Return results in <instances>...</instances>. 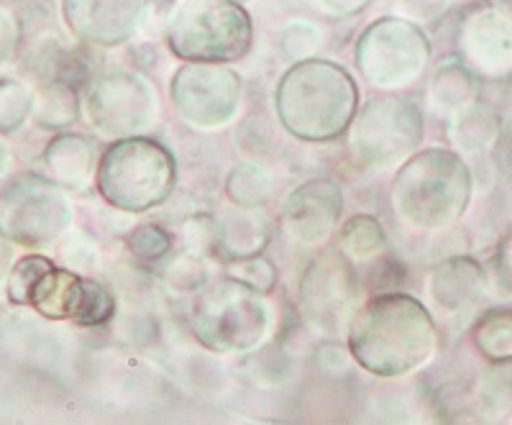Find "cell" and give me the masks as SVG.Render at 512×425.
I'll use <instances>...</instances> for the list:
<instances>
[{
  "mask_svg": "<svg viewBox=\"0 0 512 425\" xmlns=\"http://www.w3.org/2000/svg\"><path fill=\"white\" fill-rule=\"evenodd\" d=\"M451 3H461V6H469V3H477V0H451Z\"/></svg>",
  "mask_w": 512,
  "mask_h": 425,
  "instance_id": "74e56055",
  "label": "cell"
},
{
  "mask_svg": "<svg viewBox=\"0 0 512 425\" xmlns=\"http://www.w3.org/2000/svg\"><path fill=\"white\" fill-rule=\"evenodd\" d=\"M82 111L105 139L146 136L162 113V100L149 77L136 70H105L82 85Z\"/></svg>",
  "mask_w": 512,
  "mask_h": 425,
  "instance_id": "9c48e42d",
  "label": "cell"
},
{
  "mask_svg": "<svg viewBox=\"0 0 512 425\" xmlns=\"http://www.w3.org/2000/svg\"><path fill=\"white\" fill-rule=\"evenodd\" d=\"M226 195L239 208H264L274 195V177L254 162L231 169L226 180Z\"/></svg>",
  "mask_w": 512,
  "mask_h": 425,
  "instance_id": "603a6c76",
  "label": "cell"
},
{
  "mask_svg": "<svg viewBox=\"0 0 512 425\" xmlns=\"http://www.w3.org/2000/svg\"><path fill=\"white\" fill-rule=\"evenodd\" d=\"M100 198L123 213H146L172 198L177 159L152 136H128L103 152L95 175Z\"/></svg>",
  "mask_w": 512,
  "mask_h": 425,
  "instance_id": "5b68a950",
  "label": "cell"
},
{
  "mask_svg": "<svg viewBox=\"0 0 512 425\" xmlns=\"http://www.w3.org/2000/svg\"><path fill=\"white\" fill-rule=\"evenodd\" d=\"M313 6L333 21H344V18H354L367 11L372 0H313Z\"/></svg>",
  "mask_w": 512,
  "mask_h": 425,
  "instance_id": "836d02e7",
  "label": "cell"
},
{
  "mask_svg": "<svg viewBox=\"0 0 512 425\" xmlns=\"http://www.w3.org/2000/svg\"><path fill=\"white\" fill-rule=\"evenodd\" d=\"M128 249L139 262L159 264L175 249V236L157 223H141L128 233Z\"/></svg>",
  "mask_w": 512,
  "mask_h": 425,
  "instance_id": "484cf974",
  "label": "cell"
},
{
  "mask_svg": "<svg viewBox=\"0 0 512 425\" xmlns=\"http://www.w3.org/2000/svg\"><path fill=\"white\" fill-rule=\"evenodd\" d=\"M484 287L482 269L472 259H448L433 267L425 282V292L431 297L433 308L446 315L464 313L479 300Z\"/></svg>",
  "mask_w": 512,
  "mask_h": 425,
  "instance_id": "e0dca14e",
  "label": "cell"
},
{
  "mask_svg": "<svg viewBox=\"0 0 512 425\" xmlns=\"http://www.w3.org/2000/svg\"><path fill=\"white\" fill-rule=\"evenodd\" d=\"M18 41H21V26L11 11L0 6V65L16 54Z\"/></svg>",
  "mask_w": 512,
  "mask_h": 425,
  "instance_id": "e575fe53",
  "label": "cell"
},
{
  "mask_svg": "<svg viewBox=\"0 0 512 425\" xmlns=\"http://www.w3.org/2000/svg\"><path fill=\"white\" fill-rule=\"evenodd\" d=\"M169 98L177 116L198 131L226 129L239 116L244 80L236 70L218 62H185L172 75Z\"/></svg>",
  "mask_w": 512,
  "mask_h": 425,
  "instance_id": "7c38bea8",
  "label": "cell"
},
{
  "mask_svg": "<svg viewBox=\"0 0 512 425\" xmlns=\"http://www.w3.org/2000/svg\"><path fill=\"white\" fill-rule=\"evenodd\" d=\"M6 236L0 233V280L11 274V246L6 244Z\"/></svg>",
  "mask_w": 512,
  "mask_h": 425,
  "instance_id": "d590c367",
  "label": "cell"
},
{
  "mask_svg": "<svg viewBox=\"0 0 512 425\" xmlns=\"http://www.w3.org/2000/svg\"><path fill=\"white\" fill-rule=\"evenodd\" d=\"M162 280L175 292H198L208 282V269L200 254L182 249L177 257L162 264Z\"/></svg>",
  "mask_w": 512,
  "mask_h": 425,
  "instance_id": "d4e9b609",
  "label": "cell"
},
{
  "mask_svg": "<svg viewBox=\"0 0 512 425\" xmlns=\"http://www.w3.org/2000/svg\"><path fill=\"white\" fill-rule=\"evenodd\" d=\"M272 323L267 295L231 274L208 280L192 300V336L213 354H251L267 341Z\"/></svg>",
  "mask_w": 512,
  "mask_h": 425,
  "instance_id": "277c9868",
  "label": "cell"
},
{
  "mask_svg": "<svg viewBox=\"0 0 512 425\" xmlns=\"http://www.w3.org/2000/svg\"><path fill=\"white\" fill-rule=\"evenodd\" d=\"M52 264V259L41 257V254H29V257L13 264L11 274H8V300L13 305H29L31 290Z\"/></svg>",
  "mask_w": 512,
  "mask_h": 425,
  "instance_id": "f546056e",
  "label": "cell"
},
{
  "mask_svg": "<svg viewBox=\"0 0 512 425\" xmlns=\"http://www.w3.org/2000/svg\"><path fill=\"white\" fill-rule=\"evenodd\" d=\"M164 41L182 62H239L254 47V21L236 0H175Z\"/></svg>",
  "mask_w": 512,
  "mask_h": 425,
  "instance_id": "8992f818",
  "label": "cell"
},
{
  "mask_svg": "<svg viewBox=\"0 0 512 425\" xmlns=\"http://www.w3.org/2000/svg\"><path fill=\"white\" fill-rule=\"evenodd\" d=\"M272 239V221L262 208L233 205L216 221V254L228 262L256 257L267 249Z\"/></svg>",
  "mask_w": 512,
  "mask_h": 425,
  "instance_id": "ac0fdd59",
  "label": "cell"
},
{
  "mask_svg": "<svg viewBox=\"0 0 512 425\" xmlns=\"http://www.w3.org/2000/svg\"><path fill=\"white\" fill-rule=\"evenodd\" d=\"M451 0H397L400 16L410 18L415 24H438L448 11Z\"/></svg>",
  "mask_w": 512,
  "mask_h": 425,
  "instance_id": "d6a6232c",
  "label": "cell"
},
{
  "mask_svg": "<svg viewBox=\"0 0 512 425\" xmlns=\"http://www.w3.org/2000/svg\"><path fill=\"white\" fill-rule=\"evenodd\" d=\"M359 267L341 254V249L320 251L308 264L297 287V310L310 331L326 338L349 333L356 310L361 308Z\"/></svg>",
  "mask_w": 512,
  "mask_h": 425,
  "instance_id": "30bf717a",
  "label": "cell"
},
{
  "mask_svg": "<svg viewBox=\"0 0 512 425\" xmlns=\"http://www.w3.org/2000/svg\"><path fill=\"white\" fill-rule=\"evenodd\" d=\"M282 129L308 144L344 136L359 111V85L346 67L310 57L292 62L274 90Z\"/></svg>",
  "mask_w": 512,
  "mask_h": 425,
  "instance_id": "7a4b0ae2",
  "label": "cell"
},
{
  "mask_svg": "<svg viewBox=\"0 0 512 425\" xmlns=\"http://www.w3.org/2000/svg\"><path fill=\"white\" fill-rule=\"evenodd\" d=\"M31 113H34V93L21 82H0V131L11 134L21 129Z\"/></svg>",
  "mask_w": 512,
  "mask_h": 425,
  "instance_id": "83f0119b",
  "label": "cell"
},
{
  "mask_svg": "<svg viewBox=\"0 0 512 425\" xmlns=\"http://www.w3.org/2000/svg\"><path fill=\"white\" fill-rule=\"evenodd\" d=\"M323 47V31L313 21H290L280 31V49L292 62H303V59L315 57Z\"/></svg>",
  "mask_w": 512,
  "mask_h": 425,
  "instance_id": "f1b7e54d",
  "label": "cell"
},
{
  "mask_svg": "<svg viewBox=\"0 0 512 425\" xmlns=\"http://www.w3.org/2000/svg\"><path fill=\"white\" fill-rule=\"evenodd\" d=\"M487 118L477 105H464L459 108L451 123V141L459 149H479L487 141Z\"/></svg>",
  "mask_w": 512,
  "mask_h": 425,
  "instance_id": "4dcf8cb0",
  "label": "cell"
},
{
  "mask_svg": "<svg viewBox=\"0 0 512 425\" xmlns=\"http://www.w3.org/2000/svg\"><path fill=\"white\" fill-rule=\"evenodd\" d=\"M512 54V26L500 13L482 11L469 16L459 29V57L482 75H497Z\"/></svg>",
  "mask_w": 512,
  "mask_h": 425,
  "instance_id": "2e32d148",
  "label": "cell"
},
{
  "mask_svg": "<svg viewBox=\"0 0 512 425\" xmlns=\"http://www.w3.org/2000/svg\"><path fill=\"white\" fill-rule=\"evenodd\" d=\"M397 221L415 231H443L464 216L472 198V172L454 149H418L392 180Z\"/></svg>",
  "mask_w": 512,
  "mask_h": 425,
  "instance_id": "3957f363",
  "label": "cell"
},
{
  "mask_svg": "<svg viewBox=\"0 0 512 425\" xmlns=\"http://www.w3.org/2000/svg\"><path fill=\"white\" fill-rule=\"evenodd\" d=\"M336 246L354 267H364V264H372L379 257H384L390 249V241H387V233L377 218L361 213V216L349 218L341 226Z\"/></svg>",
  "mask_w": 512,
  "mask_h": 425,
  "instance_id": "7402d4cb",
  "label": "cell"
},
{
  "mask_svg": "<svg viewBox=\"0 0 512 425\" xmlns=\"http://www.w3.org/2000/svg\"><path fill=\"white\" fill-rule=\"evenodd\" d=\"M31 70L39 75V80H62L70 82V85H85L90 80L88 59L82 57V52L77 47H70L67 41L57 39V36L47 34L41 36L39 41H34V49H31Z\"/></svg>",
  "mask_w": 512,
  "mask_h": 425,
  "instance_id": "ffe728a7",
  "label": "cell"
},
{
  "mask_svg": "<svg viewBox=\"0 0 512 425\" xmlns=\"http://www.w3.org/2000/svg\"><path fill=\"white\" fill-rule=\"evenodd\" d=\"M431 39L405 16H382L361 31L354 59L359 75L379 93H397L420 80L431 65Z\"/></svg>",
  "mask_w": 512,
  "mask_h": 425,
  "instance_id": "52a82bcc",
  "label": "cell"
},
{
  "mask_svg": "<svg viewBox=\"0 0 512 425\" xmlns=\"http://www.w3.org/2000/svg\"><path fill=\"white\" fill-rule=\"evenodd\" d=\"M82 108V93L77 85L62 80H44L34 93V121L41 129H67L77 121Z\"/></svg>",
  "mask_w": 512,
  "mask_h": 425,
  "instance_id": "44dd1931",
  "label": "cell"
},
{
  "mask_svg": "<svg viewBox=\"0 0 512 425\" xmlns=\"http://www.w3.org/2000/svg\"><path fill=\"white\" fill-rule=\"evenodd\" d=\"M228 274H231L233 280L244 282V285L254 287L259 292H272L274 285H277V269L274 264L269 262L267 257L262 254H256V257H246V259H236L228 267Z\"/></svg>",
  "mask_w": 512,
  "mask_h": 425,
  "instance_id": "1f68e13d",
  "label": "cell"
},
{
  "mask_svg": "<svg viewBox=\"0 0 512 425\" xmlns=\"http://www.w3.org/2000/svg\"><path fill=\"white\" fill-rule=\"evenodd\" d=\"M6 162H8V152H6V146L0 144V175H3V169H6Z\"/></svg>",
  "mask_w": 512,
  "mask_h": 425,
  "instance_id": "8d00e7d4",
  "label": "cell"
},
{
  "mask_svg": "<svg viewBox=\"0 0 512 425\" xmlns=\"http://www.w3.org/2000/svg\"><path fill=\"white\" fill-rule=\"evenodd\" d=\"M67 187L41 175H16L0 193V233L21 246L52 244L72 226Z\"/></svg>",
  "mask_w": 512,
  "mask_h": 425,
  "instance_id": "8fae6325",
  "label": "cell"
},
{
  "mask_svg": "<svg viewBox=\"0 0 512 425\" xmlns=\"http://www.w3.org/2000/svg\"><path fill=\"white\" fill-rule=\"evenodd\" d=\"M29 308L49 321H72L77 326L98 328L113 321L116 297L100 282L52 264L31 290Z\"/></svg>",
  "mask_w": 512,
  "mask_h": 425,
  "instance_id": "4fadbf2b",
  "label": "cell"
},
{
  "mask_svg": "<svg viewBox=\"0 0 512 425\" xmlns=\"http://www.w3.org/2000/svg\"><path fill=\"white\" fill-rule=\"evenodd\" d=\"M436 318L408 292H382L356 310L346 344L364 372L382 379L408 377L438 351Z\"/></svg>",
  "mask_w": 512,
  "mask_h": 425,
  "instance_id": "6da1fadb",
  "label": "cell"
},
{
  "mask_svg": "<svg viewBox=\"0 0 512 425\" xmlns=\"http://www.w3.org/2000/svg\"><path fill=\"white\" fill-rule=\"evenodd\" d=\"M98 144L85 134H59L47 146V167L54 182L67 190H85L95 182L98 164Z\"/></svg>",
  "mask_w": 512,
  "mask_h": 425,
  "instance_id": "d6986e66",
  "label": "cell"
},
{
  "mask_svg": "<svg viewBox=\"0 0 512 425\" xmlns=\"http://www.w3.org/2000/svg\"><path fill=\"white\" fill-rule=\"evenodd\" d=\"M472 75L464 67V62H443L433 72L431 80V98L438 108L446 111H459L464 108L466 100L472 98Z\"/></svg>",
  "mask_w": 512,
  "mask_h": 425,
  "instance_id": "cb8c5ba5",
  "label": "cell"
},
{
  "mask_svg": "<svg viewBox=\"0 0 512 425\" xmlns=\"http://www.w3.org/2000/svg\"><path fill=\"white\" fill-rule=\"evenodd\" d=\"M236 3H246V0H236Z\"/></svg>",
  "mask_w": 512,
  "mask_h": 425,
  "instance_id": "f35d334b",
  "label": "cell"
},
{
  "mask_svg": "<svg viewBox=\"0 0 512 425\" xmlns=\"http://www.w3.org/2000/svg\"><path fill=\"white\" fill-rule=\"evenodd\" d=\"M344 213V193L333 180H310L292 190L282 205L280 228L300 249H323L338 231Z\"/></svg>",
  "mask_w": 512,
  "mask_h": 425,
  "instance_id": "5bb4252c",
  "label": "cell"
},
{
  "mask_svg": "<svg viewBox=\"0 0 512 425\" xmlns=\"http://www.w3.org/2000/svg\"><path fill=\"white\" fill-rule=\"evenodd\" d=\"M349 149L364 167H400L423 144L425 118L413 100L379 93L356 111L349 126Z\"/></svg>",
  "mask_w": 512,
  "mask_h": 425,
  "instance_id": "ba28073f",
  "label": "cell"
},
{
  "mask_svg": "<svg viewBox=\"0 0 512 425\" xmlns=\"http://www.w3.org/2000/svg\"><path fill=\"white\" fill-rule=\"evenodd\" d=\"M474 341L484 356L505 361L512 356V315L489 313L474 331Z\"/></svg>",
  "mask_w": 512,
  "mask_h": 425,
  "instance_id": "4316f807",
  "label": "cell"
},
{
  "mask_svg": "<svg viewBox=\"0 0 512 425\" xmlns=\"http://www.w3.org/2000/svg\"><path fill=\"white\" fill-rule=\"evenodd\" d=\"M146 0H62L64 24L82 44L116 49L144 29Z\"/></svg>",
  "mask_w": 512,
  "mask_h": 425,
  "instance_id": "9a60e30c",
  "label": "cell"
}]
</instances>
